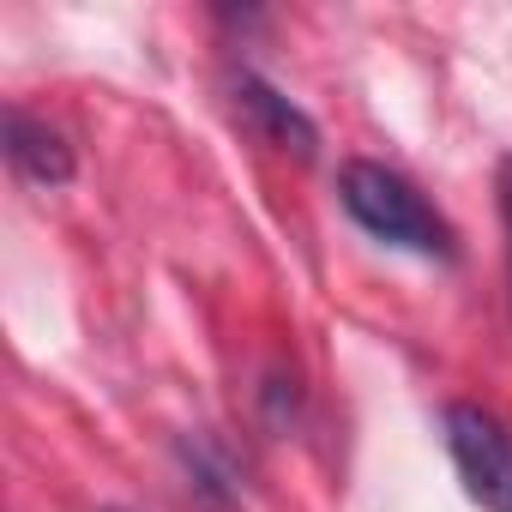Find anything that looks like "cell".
I'll return each mask as SVG.
<instances>
[{
  "mask_svg": "<svg viewBox=\"0 0 512 512\" xmlns=\"http://www.w3.org/2000/svg\"><path fill=\"white\" fill-rule=\"evenodd\" d=\"M338 205L350 211V223H356L362 235H374V241H386V247H398V253L440 260V266L458 253L452 223L422 199V187H416L410 175L374 163V157H350V163L338 169Z\"/></svg>",
  "mask_w": 512,
  "mask_h": 512,
  "instance_id": "6da1fadb",
  "label": "cell"
},
{
  "mask_svg": "<svg viewBox=\"0 0 512 512\" xmlns=\"http://www.w3.org/2000/svg\"><path fill=\"white\" fill-rule=\"evenodd\" d=\"M440 440L452 470L464 476V494L488 512H512V428L482 404H446Z\"/></svg>",
  "mask_w": 512,
  "mask_h": 512,
  "instance_id": "7a4b0ae2",
  "label": "cell"
},
{
  "mask_svg": "<svg viewBox=\"0 0 512 512\" xmlns=\"http://www.w3.org/2000/svg\"><path fill=\"white\" fill-rule=\"evenodd\" d=\"M235 109L247 115V127L260 133L266 145H278V151H296V157H314V145H320V127L278 91V85H266L260 73H241L235 79Z\"/></svg>",
  "mask_w": 512,
  "mask_h": 512,
  "instance_id": "3957f363",
  "label": "cell"
},
{
  "mask_svg": "<svg viewBox=\"0 0 512 512\" xmlns=\"http://www.w3.org/2000/svg\"><path fill=\"white\" fill-rule=\"evenodd\" d=\"M7 163L37 187H67L73 181V145L49 121H31L25 109H7Z\"/></svg>",
  "mask_w": 512,
  "mask_h": 512,
  "instance_id": "277c9868",
  "label": "cell"
},
{
  "mask_svg": "<svg viewBox=\"0 0 512 512\" xmlns=\"http://www.w3.org/2000/svg\"><path fill=\"white\" fill-rule=\"evenodd\" d=\"M500 211H506V235H512V169H506V181H500Z\"/></svg>",
  "mask_w": 512,
  "mask_h": 512,
  "instance_id": "5b68a950",
  "label": "cell"
},
{
  "mask_svg": "<svg viewBox=\"0 0 512 512\" xmlns=\"http://www.w3.org/2000/svg\"><path fill=\"white\" fill-rule=\"evenodd\" d=\"M109 512H121V506H109Z\"/></svg>",
  "mask_w": 512,
  "mask_h": 512,
  "instance_id": "8992f818",
  "label": "cell"
}]
</instances>
